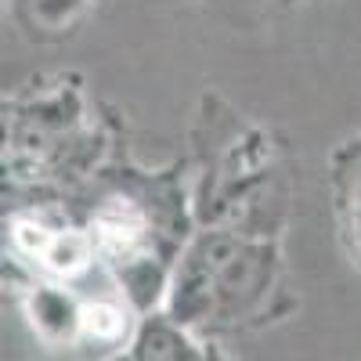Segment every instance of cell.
<instances>
[{
    "label": "cell",
    "mask_w": 361,
    "mask_h": 361,
    "mask_svg": "<svg viewBox=\"0 0 361 361\" xmlns=\"http://www.w3.org/2000/svg\"><path fill=\"white\" fill-rule=\"evenodd\" d=\"M15 243L25 250V253H47L51 250V243H54V235L51 231H44L40 224H18L15 228Z\"/></svg>",
    "instance_id": "277c9868"
},
{
    "label": "cell",
    "mask_w": 361,
    "mask_h": 361,
    "mask_svg": "<svg viewBox=\"0 0 361 361\" xmlns=\"http://www.w3.org/2000/svg\"><path fill=\"white\" fill-rule=\"evenodd\" d=\"M44 260H47L51 271H58V275H76V271H83L87 260H90V246H87L83 235H58L51 243V250L44 253Z\"/></svg>",
    "instance_id": "7a4b0ae2"
},
{
    "label": "cell",
    "mask_w": 361,
    "mask_h": 361,
    "mask_svg": "<svg viewBox=\"0 0 361 361\" xmlns=\"http://www.w3.org/2000/svg\"><path fill=\"white\" fill-rule=\"evenodd\" d=\"M94 228H98V238L105 246L123 250V246H130L134 238L141 235V214L134 206H127V202H112V206H105L98 214Z\"/></svg>",
    "instance_id": "6da1fadb"
},
{
    "label": "cell",
    "mask_w": 361,
    "mask_h": 361,
    "mask_svg": "<svg viewBox=\"0 0 361 361\" xmlns=\"http://www.w3.org/2000/svg\"><path fill=\"white\" fill-rule=\"evenodd\" d=\"M80 322H83L87 333L98 336V340H112V336L123 333V314H119L116 307H109V304H90V307H83V311H80Z\"/></svg>",
    "instance_id": "3957f363"
}]
</instances>
